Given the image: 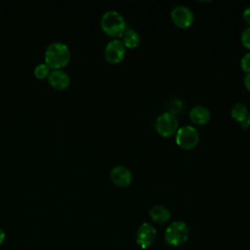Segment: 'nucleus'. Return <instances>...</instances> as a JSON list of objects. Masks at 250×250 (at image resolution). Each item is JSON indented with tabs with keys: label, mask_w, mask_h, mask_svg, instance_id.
Returning a JSON list of instances; mask_svg holds the SVG:
<instances>
[{
	"label": "nucleus",
	"mask_w": 250,
	"mask_h": 250,
	"mask_svg": "<svg viewBox=\"0 0 250 250\" xmlns=\"http://www.w3.org/2000/svg\"><path fill=\"white\" fill-rule=\"evenodd\" d=\"M70 49L62 41H53L48 44L44 53V62L51 69L64 67L70 61Z\"/></svg>",
	"instance_id": "nucleus-1"
},
{
	"label": "nucleus",
	"mask_w": 250,
	"mask_h": 250,
	"mask_svg": "<svg viewBox=\"0 0 250 250\" xmlns=\"http://www.w3.org/2000/svg\"><path fill=\"white\" fill-rule=\"evenodd\" d=\"M102 30L112 38H121L128 28L124 17L116 10L105 11L101 18Z\"/></svg>",
	"instance_id": "nucleus-2"
},
{
	"label": "nucleus",
	"mask_w": 250,
	"mask_h": 250,
	"mask_svg": "<svg viewBox=\"0 0 250 250\" xmlns=\"http://www.w3.org/2000/svg\"><path fill=\"white\" fill-rule=\"evenodd\" d=\"M189 230L187 224L183 221L172 222L165 230V241L171 246H181L188 238Z\"/></svg>",
	"instance_id": "nucleus-3"
},
{
	"label": "nucleus",
	"mask_w": 250,
	"mask_h": 250,
	"mask_svg": "<svg viewBox=\"0 0 250 250\" xmlns=\"http://www.w3.org/2000/svg\"><path fill=\"white\" fill-rule=\"evenodd\" d=\"M175 141L179 147L189 150L197 146L199 142V133L194 126L184 125L177 130Z\"/></svg>",
	"instance_id": "nucleus-4"
},
{
	"label": "nucleus",
	"mask_w": 250,
	"mask_h": 250,
	"mask_svg": "<svg viewBox=\"0 0 250 250\" xmlns=\"http://www.w3.org/2000/svg\"><path fill=\"white\" fill-rule=\"evenodd\" d=\"M154 127L160 136L167 138L176 134L179 129V121L174 113L164 111L156 117Z\"/></svg>",
	"instance_id": "nucleus-5"
},
{
	"label": "nucleus",
	"mask_w": 250,
	"mask_h": 250,
	"mask_svg": "<svg viewBox=\"0 0 250 250\" xmlns=\"http://www.w3.org/2000/svg\"><path fill=\"white\" fill-rule=\"evenodd\" d=\"M126 47L120 38H112L104 47V58L109 63H119L123 61L126 55Z\"/></svg>",
	"instance_id": "nucleus-6"
},
{
	"label": "nucleus",
	"mask_w": 250,
	"mask_h": 250,
	"mask_svg": "<svg viewBox=\"0 0 250 250\" xmlns=\"http://www.w3.org/2000/svg\"><path fill=\"white\" fill-rule=\"evenodd\" d=\"M170 18L176 26L180 28H188L193 23L194 14L188 6L178 5L171 10Z\"/></svg>",
	"instance_id": "nucleus-7"
},
{
	"label": "nucleus",
	"mask_w": 250,
	"mask_h": 250,
	"mask_svg": "<svg viewBox=\"0 0 250 250\" xmlns=\"http://www.w3.org/2000/svg\"><path fill=\"white\" fill-rule=\"evenodd\" d=\"M156 236L157 231L155 228L149 223H143L137 230L136 241L141 248L146 249L154 243Z\"/></svg>",
	"instance_id": "nucleus-8"
},
{
	"label": "nucleus",
	"mask_w": 250,
	"mask_h": 250,
	"mask_svg": "<svg viewBox=\"0 0 250 250\" xmlns=\"http://www.w3.org/2000/svg\"><path fill=\"white\" fill-rule=\"evenodd\" d=\"M111 181L120 188L128 187L133 180V175L131 170L125 165L117 164L113 166L109 172Z\"/></svg>",
	"instance_id": "nucleus-9"
},
{
	"label": "nucleus",
	"mask_w": 250,
	"mask_h": 250,
	"mask_svg": "<svg viewBox=\"0 0 250 250\" xmlns=\"http://www.w3.org/2000/svg\"><path fill=\"white\" fill-rule=\"evenodd\" d=\"M47 79L49 84L57 90H64L70 84V76L62 68L51 69Z\"/></svg>",
	"instance_id": "nucleus-10"
},
{
	"label": "nucleus",
	"mask_w": 250,
	"mask_h": 250,
	"mask_svg": "<svg viewBox=\"0 0 250 250\" xmlns=\"http://www.w3.org/2000/svg\"><path fill=\"white\" fill-rule=\"evenodd\" d=\"M188 116H189L190 121L193 124L204 125V124L208 123L209 120L211 119V112L208 107H206L204 105L197 104L190 108V110L188 112Z\"/></svg>",
	"instance_id": "nucleus-11"
},
{
	"label": "nucleus",
	"mask_w": 250,
	"mask_h": 250,
	"mask_svg": "<svg viewBox=\"0 0 250 250\" xmlns=\"http://www.w3.org/2000/svg\"><path fill=\"white\" fill-rule=\"evenodd\" d=\"M149 218L157 224L167 223L171 218L170 210L163 205H154L149 210Z\"/></svg>",
	"instance_id": "nucleus-12"
},
{
	"label": "nucleus",
	"mask_w": 250,
	"mask_h": 250,
	"mask_svg": "<svg viewBox=\"0 0 250 250\" xmlns=\"http://www.w3.org/2000/svg\"><path fill=\"white\" fill-rule=\"evenodd\" d=\"M120 39L122 40L126 49H131V50L138 48L141 43L140 33L132 27H128Z\"/></svg>",
	"instance_id": "nucleus-13"
},
{
	"label": "nucleus",
	"mask_w": 250,
	"mask_h": 250,
	"mask_svg": "<svg viewBox=\"0 0 250 250\" xmlns=\"http://www.w3.org/2000/svg\"><path fill=\"white\" fill-rule=\"evenodd\" d=\"M248 114H249L248 106L242 102H235L230 107L231 117L239 123L246 121Z\"/></svg>",
	"instance_id": "nucleus-14"
},
{
	"label": "nucleus",
	"mask_w": 250,
	"mask_h": 250,
	"mask_svg": "<svg viewBox=\"0 0 250 250\" xmlns=\"http://www.w3.org/2000/svg\"><path fill=\"white\" fill-rule=\"evenodd\" d=\"M50 71H51V68H50L44 62L37 63V64L35 65L34 69H33L34 75H35L37 78H40V79H43V78L48 77Z\"/></svg>",
	"instance_id": "nucleus-15"
},
{
	"label": "nucleus",
	"mask_w": 250,
	"mask_h": 250,
	"mask_svg": "<svg viewBox=\"0 0 250 250\" xmlns=\"http://www.w3.org/2000/svg\"><path fill=\"white\" fill-rule=\"evenodd\" d=\"M240 42L242 46L250 50V26L245 27L240 33Z\"/></svg>",
	"instance_id": "nucleus-16"
},
{
	"label": "nucleus",
	"mask_w": 250,
	"mask_h": 250,
	"mask_svg": "<svg viewBox=\"0 0 250 250\" xmlns=\"http://www.w3.org/2000/svg\"><path fill=\"white\" fill-rule=\"evenodd\" d=\"M240 67L247 74L250 73V52L245 53L240 59Z\"/></svg>",
	"instance_id": "nucleus-17"
},
{
	"label": "nucleus",
	"mask_w": 250,
	"mask_h": 250,
	"mask_svg": "<svg viewBox=\"0 0 250 250\" xmlns=\"http://www.w3.org/2000/svg\"><path fill=\"white\" fill-rule=\"evenodd\" d=\"M242 19L248 24V26H250V6H247L243 9Z\"/></svg>",
	"instance_id": "nucleus-18"
},
{
	"label": "nucleus",
	"mask_w": 250,
	"mask_h": 250,
	"mask_svg": "<svg viewBox=\"0 0 250 250\" xmlns=\"http://www.w3.org/2000/svg\"><path fill=\"white\" fill-rule=\"evenodd\" d=\"M243 84H244V87L246 88V90H247L248 92H250V73H247V74L244 76Z\"/></svg>",
	"instance_id": "nucleus-19"
},
{
	"label": "nucleus",
	"mask_w": 250,
	"mask_h": 250,
	"mask_svg": "<svg viewBox=\"0 0 250 250\" xmlns=\"http://www.w3.org/2000/svg\"><path fill=\"white\" fill-rule=\"evenodd\" d=\"M5 237H6V234H5V231L2 229H0V245L4 242V240H5Z\"/></svg>",
	"instance_id": "nucleus-20"
},
{
	"label": "nucleus",
	"mask_w": 250,
	"mask_h": 250,
	"mask_svg": "<svg viewBox=\"0 0 250 250\" xmlns=\"http://www.w3.org/2000/svg\"><path fill=\"white\" fill-rule=\"evenodd\" d=\"M240 127L241 128H243V129H247V128H249V125H248V123H247V121H244V122H241L240 123Z\"/></svg>",
	"instance_id": "nucleus-21"
},
{
	"label": "nucleus",
	"mask_w": 250,
	"mask_h": 250,
	"mask_svg": "<svg viewBox=\"0 0 250 250\" xmlns=\"http://www.w3.org/2000/svg\"><path fill=\"white\" fill-rule=\"evenodd\" d=\"M247 123H248V125H249V127H250V110H249V114H248V117H247Z\"/></svg>",
	"instance_id": "nucleus-22"
}]
</instances>
